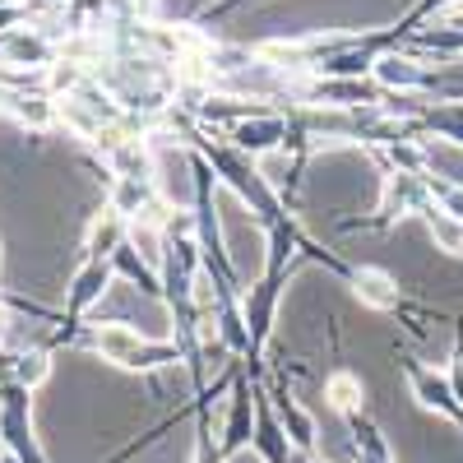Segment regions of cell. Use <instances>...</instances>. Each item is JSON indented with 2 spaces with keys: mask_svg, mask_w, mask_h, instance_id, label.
<instances>
[{
  "mask_svg": "<svg viewBox=\"0 0 463 463\" xmlns=\"http://www.w3.org/2000/svg\"><path fill=\"white\" fill-rule=\"evenodd\" d=\"M353 288H357V297H362L366 306H375V311H394V306H399V288H394V279H390V274H380V269H357Z\"/></svg>",
  "mask_w": 463,
  "mask_h": 463,
  "instance_id": "1",
  "label": "cell"
},
{
  "mask_svg": "<svg viewBox=\"0 0 463 463\" xmlns=\"http://www.w3.org/2000/svg\"><path fill=\"white\" fill-rule=\"evenodd\" d=\"M421 209H427V227H431L436 246L449 250V255H458L463 250V218H454L445 204H421Z\"/></svg>",
  "mask_w": 463,
  "mask_h": 463,
  "instance_id": "2",
  "label": "cell"
},
{
  "mask_svg": "<svg viewBox=\"0 0 463 463\" xmlns=\"http://www.w3.org/2000/svg\"><path fill=\"white\" fill-rule=\"evenodd\" d=\"M325 394H329V403H334L338 412H357L366 390H362V380H357L353 371H334L329 384H325Z\"/></svg>",
  "mask_w": 463,
  "mask_h": 463,
  "instance_id": "3",
  "label": "cell"
},
{
  "mask_svg": "<svg viewBox=\"0 0 463 463\" xmlns=\"http://www.w3.org/2000/svg\"><path fill=\"white\" fill-rule=\"evenodd\" d=\"M412 390H417V399L427 403V408L458 412V403H454V394H449V384H445L440 375H431V371H412Z\"/></svg>",
  "mask_w": 463,
  "mask_h": 463,
  "instance_id": "4",
  "label": "cell"
},
{
  "mask_svg": "<svg viewBox=\"0 0 463 463\" xmlns=\"http://www.w3.org/2000/svg\"><path fill=\"white\" fill-rule=\"evenodd\" d=\"M279 135H283V126H279V121H264V126H241V130H237L241 148H255V153H269Z\"/></svg>",
  "mask_w": 463,
  "mask_h": 463,
  "instance_id": "5",
  "label": "cell"
},
{
  "mask_svg": "<svg viewBox=\"0 0 463 463\" xmlns=\"http://www.w3.org/2000/svg\"><path fill=\"white\" fill-rule=\"evenodd\" d=\"M375 74H380V84H390V89L394 84H417V65L408 56H384Z\"/></svg>",
  "mask_w": 463,
  "mask_h": 463,
  "instance_id": "6",
  "label": "cell"
},
{
  "mask_svg": "<svg viewBox=\"0 0 463 463\" xmlns=\"http://www.w3.org/2000/svg\"><path fill=\"white\" fill-rule=\"evenodd\" d=\"M260 176L269 181V185H274V190H283L288 185V153L283 148H269V153H260Z\"/></svg>",
  "mask_w": 463,
  "mask_h": 463,
  "instance_id": "7",
  "label": "cell"
},
{
  "mask_svg": "<svg viewBox=\"0 0 463 463\" xmlns=\"http://www.w3.org/2000/svg\"><path fill=\"white\" fill-rule=\"evenodd\" d=\"M43 375H47V357H43V353H33V357L24 353V357H19V380H24V384H37Z\"/></svg>",
  "mask_w": 463,
  "mask_h": 463,
  "instance_id": "8",
  "label": "cell"
},
{
  "mask_svg": "<svg viewBox=\"0 0 463 463\" xmlns=\"http://www.w3.org/2000/svg\"><path fill=\"white\" fill-rule=\"evenodd\" d=\"M116 241H121V222H111V218H107L102 227H93V250H98V255H107Z\"/></svg>",
  "mask_w": 463,
  "mask_h": 463,
  "instance_id": "9",
  "label": "cell"
},
{
  "mask_svg": "<svg viewBox=\"0 0 463 463\" xmlns=\"http://www.w3.org/2000/svg\"><path fill=\"white\" fill-rule=\"evenodd\" d=\"M98 283H107V274H102V269H89V274L80 279V288H74V301H80V306H84L89 297H98V292H102Z\"/></svg>",
  "mask_w": 463,
  "mask_h": 463,
  "instance_id": "10",
  "label": "cell"
},
{
  "mask_svg": "<svg viewBox=\"0 0 463 463\" xmlns=\"http://www.w3.org/2000/svg\"><path fill=\"white\" fill-rule=\"evenodd\" d=\"M139 200H144V190L135 185V176L121 181V190H116V209H126V213H130V209H139Z\"/></svg>",
  "mask_w": 463,
  "mask_h": 463,
  "instance_id": "11",
  "label": "cell"
},
{
  "mask_svg": "<svg viewBox=\"0 0 463 463\" xmlns=\"http://www.w3.org/2000/svg\"><path fill=\"white\" fill-rule=\"evenodd\" d=\"M449 394H454V403H463V357H454V371H449Z\"/></svg>",
  "mask_w": 463,
  "mask_h": 463,
  "instance_id": "12",
  "label": "cell"
},
{
  "mask_svg": "<svg viewBox=\"0 0 463 463\" xmlns=\"http://www.w3.org/2000/svg\"><path fill=\"white\" fill-rule=\"evenodd\" d=\"M10 334V320H5V311H0V338H5Z\"/></svg>",
  "mask_w": 463,
  "mask_h": 463,
  "instance_id": "13",
  "label": "cell"
},
{
  "mask_svg": "<svg viewBox=\"0 0 463 463\" xmlns=\"http://www.w3.org/2000/svg\"><path fill=\"white\" fill-rule=\"evenodd\" d=\"M0 463H19V458H14V454H0Z\"/></svg>",
  "mask_w": 463,
  "mask_h": 463,
  "instance_id": "14",
  "label": "cell"
}]
</instances>
